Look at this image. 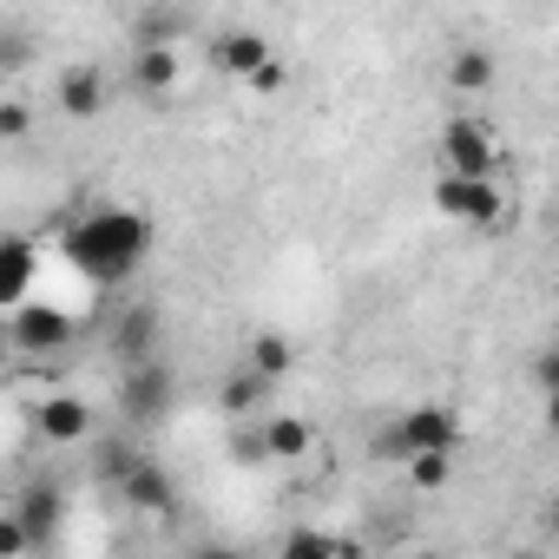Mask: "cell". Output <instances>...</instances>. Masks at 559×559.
Listing matches in <instances>:
<instances>
[{
    "mask_svg": "<svg viewBox=\"0 0 559 559\" xmlns=\"http://www.w3.org/2000/svg\"><path fill=\"white\" fill-rule=\"evenodd\" d=\"M145 250H152V224L139 211H126V204H99L67 230V257L106 290L126 284V276L145 263Z\"/></svg>",
    "mask_w": 559,
    "mask_h": 559,
    "instance_id": "1",
    "label": "cell"
},
{
    "mask_svg": "<svg viewBox=\"0 0 559 559\" xmlns=\"http://www.w3.org/2000/svg\"><path fill=\"white\" fill-rule=\"evenodd\" d=\"M435 211L454 217V224H467L474 237H493V230L507 224V191H500L493 178H467V171H448V165H441V178H435Z\"/></svg>",
    "mask_w": 559,
    "mask_h": 559,
    "instance_id": "2",
    "label": "cell"
},
{
    "mask_svg": "<svg viewBox=\"0 0 559 559\" xmlns=\"http://www.w3.org/2000/svg\"><path fill=\"white\" fill-rule=\"evenodd\" d=\"M171 395H178V376L165 369V356H145V362H132V369L119 376V415H126L132 428L165 421V415H171Z\"/></svg>",
    "mask_w": 559,
    "mask_h": 559,
    "instance_id": "3",
    "label": "cell"
},
{
    "mask_svg": "<svg viewBox=\"0 0 559 559\" xmlns=\"http://www.w3.org/2000/svg\"><path fill=\"white\" fill-rule=\"evenodd\" d=\"M8 343L21 349V356H53V349H67L73 343V317L67 310H53V304H14L8 310Z\"/></svg>",
    "mask_w": 559,
    "mask_h": 559,
    "instance_id": "4",
    "label": "cell"
},
{
    "mask_svg": "<svg viewBox=\"0 0 559 559\" xmlns=\"http://www.w3.org/2000/svg\"><path fill=\"white\" fill-rule=\"evenodd\" d=\"M441 165L448 171H467V178H493V165H500V152H493V132L480 126V119H448L441 126Z\"/></svg>",
    "mask_w": 559,
    "mask_h": 559,
    "instance_id": "5",
    "label": "cell"
},
{
    "mask_svg": "<svg viewBox=\"0 0 559 559\" xmlns=\"http://www.w3.org/2000/svg\"><path fill=\"white\" fill-rule=\"evenodd\" d=\"M158 336H165V317L152 304H126L119 323H112V336H106V349L119 356V369H132V362L158 356Z\"/></svg>",
    "mask_w": 559,
    "mask_h": 559,
    "instance_id": "6",
    "label": "cell"
},
{
    "mask_svg": "<svg viewBox=\"0 0 559 559\" xmlns=\"http://www.w3.org/2000/svg\"><path fill=\"white\" fill-rule=\"evenodd\" d=\"M276 47L263 40V34H250V27H224L217 40H211V67L224 73V80H237V86H250V73L270 60Z\"/></svg>",
    "mask_w": 559,
    "mask_h": 559,
    "instance_id": "7",
    "label": "cell"
},
{
    "mask_svg": "<svg viewBox=\"0 0 559 559\" xmlns=\"http://www.w3.org/2000/svg\"><path fill=\"white\" fill-rule=\"evenodd\" d=\"M402 435H408V454H421V448L454 454L467 428H461V415H454L448 402H421V408H408V415H402Z\"/></svg>",
    "mask_w": 559,
    "mask_h": 559,
    "instance_id": "8",
    "label": "cell"
},
{
    "mask_svg": "<svg viewBox=\"0 0 559 559\" xmlns=\"http://www.w3.org/2000/svg\"><path fill=\"white\" fill-rule=\"evenodd\" d=\"M53 99H60V112L67 119H99L106 112V99H112V86H106V73L99 67H67L60 80H53Z\"/></svg>",
    "mask_w": 559,
    "mask_h": 559,
    "instance_id": "9",
    "label": "cell"
},
{
    "mask_svg": "<svg viewBox=\"0 0 559 559\" xmlns=\"http://www.w3.org/2000/svg\"><path fill=\"white\" fill-rule=\"evenodd\" d=\"M119 500L139 507V513H171V507H178V480H171L152 454H139V467L119 480Z\"/></svg>",
    "mask_w": 559,
    "mask_h": 559,
    "instance_id": "10",
    "label": "cell"
},
{
    "mask_svg": "<svg viewBox=\"0 0 559 559\" xmlns=\"http://www.w3.org/2000/svg\"><path fill=\"white\" fill-rule=\"evenodd\" d=\"M40 435H47L53 448H80V441H93V402H80V395H53V402H40Z\"/></svg>",
    "mask_w": 559,
    "mask_h": 559,
    "instance_id": "11",
    "label": "cell"
},
{
    "mask_svg": "<svg viewBox=\"0 0 559 559\" xmlns=\"http://www.w3.org/2000/svg\"><path fill=\"white\" fill-rule=\"evenodd\" d=\"M178 73H185V67H178L171 47H139V53H132V93H139V99H165V93L178 86Z\"/></svg>",
    "mask_w": 559,
    "mask_h": 559,
    "instance_id": "12",
    "label": "cell"
},
{
    "mask_svg": "<svg viewBox=\"0 0 559 559\" xmlns=\"http://www.w3.org/2000/svg\"><path fill=\"white\" fill-rule=\"evenodd\" d=\"M493 80H500V60H493L487 47H454V60H448V93L480 99V93H493Z\"/></svg>",
    "mask_w": 559,
    "mask_h": 559,
    "instance_id": "13",
    "label": "cell"
},
{
    "mask_svg": "<svg viewBox=\"0 0 559 559\" xmlns=\"http://www.w3.org/2000/svg\"><path fill=\"white\" fill-rule=\"evenodd\" d=\"M270 389H276V382H270L263 369H250V362H243V369H237V376H230V382L217 389V408H224L230 421H243V415H263Z\"/></svg>",
    "mask_w": 559,
    "mask_h": 559,
    "instance_id": "14",
    "label": "cell"
},
{
    "mask_svg": "<svg viewBox=\"0 0 559 559\" xmlns=\"http://www.w3.org/2000/svg\"><path fill=\"white\" fill-rule=\"evenodd\" d=\"M27 290H34V243L27 237H8L0 243V304H27Z\"/></svg>",
    "mask_w": 559,
    "mask_h": 559,
    "instance_id": "15",
    "label": "cell"
},
{
    "mask_svg": "<svg viewBox=\"0 0 559 559\" xmlns=\"http://www.w3.org/2000/svg\"><path fill=\"white\" fill-rule=\"evenodd\" d=\"M317 441V428L304 415H263V454L270 461H304Z\"/></svg>",
    "mask_w": 559,
    "mask_h": 559,
    "instance_id": "16",
    "label": "cell"
},
{
    "mask_svg": "<svg viewBox=\"0 0 559 559\" xmlns=\"http://www.w3.org/2000/svg\"><path fill=\"white\" fill-rule=\"evenodd\" d=\"M250 369H263L270 382H284V376L297 369V343H290L284 330H263V336H250Z\"/></svg>",
    "mask_w": 559,
    "mask_h": 559,
    "instance_id": "17",
    "label": "cell"
},
{
    "mask_svg": "<svg viewBox=\"0 0 559 559\" xmlns=\"http://www.w3.org/2000/svg\"><path fill=\"white\" fill-rule=\"evenodd\" d=\"M14 513L27 520V533H34V546H47V539H53V526H60V487H27Z\"/></svg>",
    "mask_w": 559,
    "mask_h": 559,
    "instance_id": "18",
    "label": "cell"
},
{
    "mask_svg": "<svg viewBox=\"0 0 559 559\" xmlns=\"http://www.w3.org/2000/svg\"><path fill=\"white\" fill-rule=\"evenodd\" d=\"M178 34H185V14L178 8H145L132 21V47H171Z\"/></svg>",
    "mask_w": 559,
    "mask_h": 559,
    "instance_id": "19",
    "label": "cell"
},
{
    "mask_svg": "<svg viewBox=\"0 0 559 559\" xmlns=\"http://www.w3.org/2000/svg\"><path fill=\"white\" fill-rule=\"evenodd\" d=\"M402 467H408L415 493H441V487H448V474H454V454H441V448H421V454H408Z\"/></svg>",
    "mask_w": 559,
    "mask_h": 559,
    "instance_id": "20",
    "label": "cell"
},
{
    "mask_svg": "<svg viewBox=\"0 0 559 559\" xmlns=\"http://www.w3.org/2000/svg\"><path fill=\"white\" fill-rule=\"evenodd\" d=\"M93 467H99V480H106V487H119V480L139 467V448H132V441H99Z\"/></svg>",
    "mask_w": 559,
    "mask_h": 559,
    "instance_id": "21",
    "label": "cell"
},
{
    "mask_svg": "<svg viewBox=\"0 0 559 559\" xmlns=\"http://www.w3.org/2000/svg\"><path fill=\"white\" fill-rule=\"evenodd\" d=\"M284 552H297V559H323V552H356V539H336V533L304 526V533H290V539H284Z\"/></svg>",
    "mask_w": 559,
    "mask_h": 559,
    "instance_id": "22",
    "label": "cell"
},
{
    "mask_svg": "<svg viewBox=\"0 0 559 559\" xmlns=\"http://www.w3.org/2000/svg\"><path fill=\"white\" fill-rule=\"evenodd\" d=\"M369 454H376V461H408V435H402V415H395L389 428H376V435H369Z\"/></svg>",
    "mask_w": 559,
    "mask_h": 559,
    "instance_id": "23",
    "label": "cell"
},
{
    "mask_svg": "<svg viewBox=\"0 0 559 559\" xmlns=\"http://www.w3.org/2000/svg\"><path fill=\"white\" fill-rule=\"evenodd\" d=\"M284 80H290V67L276 60V53H270V60H263L257 73H250V93H284Z\"/></svg>",
    "mask_w": 559,
    "mask_h": 559,
    "instance_id": "24",
    "label": "cell"
},
{
    "mask_svg": "<svg viewBox=\"0 0 559 559\" xmlns=\"http://www.w3.org/2000/svg\"><path fill=\"white\" fill-rule=\"evenodd\" d=\"M27 126H34V112H27L21 99H8V106H0V139H27Z\"/></svg>",
    "mask_w": 559,
    "mask_h": 559,
    "instance_id": "25",
    "label": "cell"
},
{
    "mask_svg": "<svg viewBox=\"0 0 559 559\" xmlns=\"http://www.w3.org/2000/svg\"><path fill=\"white\" fill-rule=\"evenodd\" d=\"M533 382H539V395L559 389V349H539V356H533Z\"/></svg>",
    "mask_w": 559,
    "mask_h": 559,
    "instance_id": "26",
    "label": "cell"
},
{
    "mask_svg": "<svg viewBox=\"0 0 559 559\" xmlns=\"http://www.w3.org/2000/svg\"><path fill=\"white\" fill-rule=\"evenodd\" d=\"M546 428H552V435H559V389H552V395H546Z\"/></svg>",
    "mask_w": 559,
    "mask_h": 559,
    "instance_id": "27",
    "label": "cell"
},
{
    "mask_svg": "<svg viewBox=\"0 0 559 559\" xmlns=\"http://www.w3.org/2000/svg\"><path fill=\"white\" fill-rule=\"evenodd\" d=\"M546 520H552V526H559V493H552V500H546Z\"/></svg>",
    "mask_w": 559,
    "mask_h": 559,
    "instance_id": "28",
    "label": "cell"
}]
</instances>
